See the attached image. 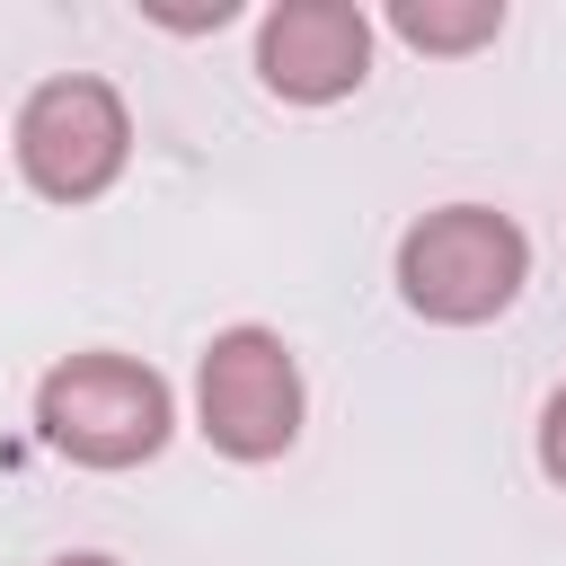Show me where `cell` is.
Instances as JSON below:
<instances>
[{
  "instance_id": "cell-8",
  "label": "cell",
  "mask_w": 566,
  "mask_h": 566,
  "mask_svg": "<svg viewBox=\"0 0 566 566\" xmlns=\"http://www.w3.org/2000/svg\"><path fill=\"white\" fill-rule=\"evenodd\" d=\"M44 566H124V557H106V548H62V557H44Z\"/></svg>"
},
{
  "instance_id": "cell-7",
  "label": "cell",
  "mask_w": 566,
  "mask_h": 566,
  "mask_svg": "<svg viewBox=\"0 0 566 566\" xmlns=\"http://www.w3.org/2000/svg\"><path fill=\"white\" fill-rule=\"evenodd\" d=\"M539 469H548V486H566V380L539 407Z\"/></svg>"
},
{
  "instance_id": "cell-5",
  "label": "cell",
  "mask_w": 566,
  "mask_h": 566,
  "mask_svg": "<svg viewBox=\"0 0 566 566\" xmlns=\"http://www.w3.org/2000/svg\"><path fill=\"white\" fill-rule=\"evenodd\" d=\"M256 80L283 106H336L371 80V18L354 0H274L256 18Z\"/></svg>"
},
{
  "instance_id": "cell-3",
  "label": "cell",
  "mask_w": 566,
  "mask_h": 566,
  "mask_svg": "<svg viewBox=\"0 0 566 566\" xmlns=\"http://www.w3.org/2000/svg\"><path fill=\"white\" fill-rule=\"evenodd\" d=\"M9 150H18V177L44 203H97L133 159V115H124L115 80L53 71V80L27 88L18 124H9Z\"/></svg>"
},
{
  "instance_id": "cell-2",
  "label": "cell",
  "mask_w": 566,
  "mask_h": 566,
  "mask_svg": "<svg viewBox=\"0 0 566 566\" xmlns=\"http://www.w3.org/2000/svg\"><path fill=\"white\" fill-rule=\"evenodd\" d=\"M522 283H531V239L495 203H442L398 239V301L433 327H486L522 301Z\"/></svg>"
},
{
  "instance_id": "cell-4",
  "label": "cell",
  "mask_w": 566,
  "mask_h": 566,
  "mask_svg": "<svg viewBox=\"0 0 566 566\" xmlns=\"http://www.w3.org/2000/svg\"><path fill=\"white\" fill-rule=\"evenodd\" d=\"M301 363L274 327H221L195 363V433L221 460H283L301 442Z\"/></svg>"
},
{
  "instance_id": "cell-1",
  "label": "cell",
  "mask_w": 566,
  "mask_h": 566,
  "mask_svg": "<svg viewBox=\"0 0 566 566\" xmlns=\"http://www.w3.org/2000/svg\"><path fill=\"white\" fill-rule=\"evenodd\" d=\"M35 433L71 469H142L177 433V398L142 354H62L35 380Z\"/></svg>"
},
{
  "instance_id": "cell-6",
  "label": "cell",
  "mask_w": 566,
  "mask_h": 566,
  "mask_svg": "<svg viewBox=\"0 0 566 566\" xmlns=\"http://www.w3.org/2000/svg\"><path fill=\"white\" fill-rule=\"evenodd\" d=\"M389 27L416 53H478V44L504 35V0H398Z\"/></svg>"
}]
</instances>
